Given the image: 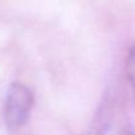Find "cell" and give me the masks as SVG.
Wrapping results in <instances>:
<instances>
[{
	"mask_svg": "<svg viewBox=\"0 0 135 135\" xmlns=\"http://www.w3.org/2000/svg\"><path fill=\"white\" fill-rule=\"evenodd\" d=\"M33 106L32 91L21 85L12 84L4 101V120L9 130H19L25 124Z\"/></svg>",
	"mask_w": 135,
	"mask_h": 135,
	"instance_id": "cell-1",
	"label": "cell"
},
{
	"mask_svg": "<svg viewBox=\"0 0 135 135\" xmlns=\"http://www.w3.org/2000/svg\"><path fill=\"white\" fill-rule=\"evenodd\" d=\"M126 69H127V77L130 81V85L135 93V44L130 48L127 61H126Z\"/></svg>",
	"mask_w": 135,
	"mask_h": 135,
	"instance_id": "cell-2",
	"label": "cell"
}]
</instances>
